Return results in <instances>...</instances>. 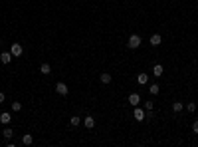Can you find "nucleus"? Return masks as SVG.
<instances>
[{
    "label": "nucleus",
    "instance_id": "1",
    "mask_svg": "<svg viewBox=\"0 0 198 147\" xmlns=\"http://www.w3.org/2000/svg\"><path fill=\"white\" fill-rule=\"evenodd\" d=\"M127 46H129L131 50H135V48H139V46H141V36L133 34L131 38H129V42H127Z\"/></svg>",
    "mask_w": 198,
    "mask_h": 147
},
{
    "label": "nucleus",
    "instance_id": "14",
    "mask_svg": "<svg viewBox=\"0 0 198 147\" xmlns=\"http://www.w3.org/2000/svg\"><path fill=\"white\" fill-rule=\"evenodd\" d=\"M137 82L143 86V84H147V82H149V76H147V74H139V76H137Z\"/></svg>",
    "mask_w": 198,
    "mask_h": 147
},
{
    "label": "nucleus",
    "instance_id": "21",
    "mask_svg": "<svg viewBox=\"0 0 198 147\" xmlns=\"http://www.w3.org/2000/svg\"><path fill=\"white\" fill-rule=\"evenodd\" d=\"M153 105H154L153 102H147V103H145V109H147V111H151V109H153Z\"/></svg>",
    "mask_w": 198,
    "mask_h": 147
},
{
    "label": "nucleus",
    "instance_id": "12",
    "mask_svg": "<svg viewBox=\"0 0 198 147\" xmlns=\"http://www.w3.org/2000/svg\"><path fill=\"white\" fill-rule=\"evenodd\" d=\"M99 79H101V84H105V86H107V84H111V74H101Z\"/></svg>",
    "mask_w": 198,
    "mask_h": 147
},
{
    "label": "nucleus",
    "instance_id": "8",
    "mask_svg": "<svg viewBox=\"0 0 198 147\" xmlns=\"http://www.w3.org/2000/svg\"><path fill=\"white\" fill-rule=\"evenodd\" d=\"M10 119H12V117H10V113H6V111H4V113H0V123H2V125L10 123Z\"/></svg>",
    "mask_w": 198,
    "mask_h": 147
},
{
    "label": "nucleus",
    "instance_id": "2",
    "mask_svg": "<svg viewBox=\"0 0 198 147\" xmlns=\"http://www.w3.org/2000/svg\"><path fill=\"white\" fill-rule=\"evenodd\" d=\"M10 52H12V56H16V58H20L24 54V48L20 44H12V48H10Z\"/></svg>",
    "mask_w": 198,
    "mask_h": 147
},
{
    "label": "nucleus",
    "instance_id": "6",
    "mask_svg": "<svg viewBox=\"0 0 198 147\" xmlns=\"http://www.w3.org/2000/svg\"><path fill=\"white\" fill-rule=\"evenodd\" d=\"M139 102H141V95H139V93H131V95H129V103H131L133 107L139 105Z\"/></svg>",
    "mask_w": 198,
    "mask_h": 147
},
{
    "label": "nucleus",
    "instance_id": "20",
    "mask_svg": "<svg viewBox=\"0 0 198 147\" xmlns=\"http://www.w3.org/2000/svg\"><path fill=\"white\" fill-rule=\"evenodd\" d=\"M69 121H71V125H79V123H81V119H79L77 115H73V117H71Z\"/></svg>",
    "mask_w": 198,
    "mask_h": 147
},
{
    "label": "nucleus",
    "instance_id": "13",
    "mask_svg": "<svg viewBox=\"0 0 198 147\" xmlns=\"http://www.w3.org/2000/svg\"><path fill=\"white\" fill-rule=\"evenodd\" d=\"M32 141H34V137L30 135V133H26V135L22 137V143H24V145H32Z\"/></svg>",
    "mask_w": 198,
    "mask_h": 147
},
{
    "label": "nucleus",
    "instance_id": "4",
    "mask_svg": "<svg viewBox=\"0 0 198 147\" xmlns=\"http://www.w3.org/2000/svg\"><path fill=\"white\" fill-rule=\"evenodd\" d=\"M133 117H135L137 121H143V119H145V109H141V107H137V105H135V111H133Z\"/></svg>",
    "mask_w": 198,
    "mask_h": 147
},
{
    "label": "nucleus",
    "instance_id": "16",
    "mask_svg": "<svg viewBox=\"0 0 198 147\" xmlns=\"http://www.w3.org/2000/svg\"><path fill=\"white\" fill-rule=\"evenodd\" d=\"M149 91H151V93H153V95H156V93H159V91H161V88H159V84H153V86H151V88H149Z\"/></svg>",
    "mask_w": 198,
    "mask_h": 147
},
{
    "label": "nucleus",
    "instance_id": "11",
    "mask_svg": "<svg viewBox=\"0 0 198 147\" xmlns=\"http://www.w3.org/2000/svg\"><path fill=\"white\" fill-rule=\"evenodd\" d=\"M40 72H42L44 76H48V74H52V66H50V64H42V66H40Z\"/></svg>",
    "mask_w": 198,
    "mask_h": 147
},
{
    "label": "nucleus",
    "instance_id": "10",
    "mask_svg": "<svg viewBox=\"0 0 198 147\" xmlns=\"http://www.w3.org/2000/svg\"><path fill=\"white\" fill-rule=\"evenodd\" d=\"M83 125H85V127H87V129H91V127H93V125H95V119H93V117H91V115H87V117H85V119H83Z\"/></svg>",
    "mask_w": 198,
    "mask_h": 147
},
{
    "label": "nucleus",
    "instance_id": "7",
    "mask_svg": "<svg viewBox=\"0 0 198 147\" xmlns=\"http://www.w3.org/2000/svg\"><path fill=\"white\" fill-rule=\"evenodd\" d=\"M153 74L156 76V78H161V76H163V64H154L153 66Z\"/></svg>",
    "mask_w": 198,
    "mask_h": 147
},
{
    "label": "nucleus",
    "instance_id": "22",
    "mask_svg": "<svg viewBox=\"0 0 198 147\" xmlns=\"http://www.w3.org/2000/svg\"><path fill=\"white\" fill-rule=\"evenodd\" d=\"M192 131H194V133H198V121H194V123H192Z\"/></svg>",
    "mask_w": 198,
    "mask_h": 147
},
{
    "label": "nucleus",
    "instance_id": "15",
    "mask_svg": "<svg viewBox=\"0 0 198 147\" xmlns=\"http://www.w3.org/2000/svg\"><path fill=\"white\" fill-rule=\"evenodd\" d=\"M182 107H184V105H182L180 102H174V103H172V111H174V113H180V111H182Z\"/></svg>",
    "mask_w": 198,
    "mask_h": 147
},
{
    "label": "nucleus",
    "instance_id": "3",
    "mask_svg": "<svg viewBox=\"0 0 198 147\" xmlns=\"http://www.w3.org/2000/svg\"><path fill=\"white\" fill-rule=\"evenodd\" d=\"M55 91H57L60 95H67V86L64 82H57V84H55Z\"/></svg>",
    "mask_w": 198,
    "mask_h": 147
},
{
    "label": "nucleus",
    "instance_id": "17",
    "mask_svg": "<svg viewBox=\"0 0 198 147\" xmlns=\"http://www.w3.org/2000/svg\"><path fill=\"white\" fill-rule=\"evenodd\" d=\"M20 109H22V103H20V102L12 103V111H20Z\"/></svg>",
    "mask_w": 198,
    "mask_h": 147
},
{
    "label": "nucleus",
    "instance_id": "23",
    "mask_svg": "<svg viewBox=\"0 0 198 147\" xmlns=\"http://www.w3.org/2000/svg\"><path fill=\"white\" fill-rule=\"evenodd\" d=\"M4 102V93H2V91H0V103Z\"/></svg>",
    "mask_w": 198,
    "mask_h": 147
},
{
    "label": "nucleus",
    "instance_id": "5",
    "mask_svg": "<svg viewBox=\"0 0 198 147\" xmlns=\"http://www.w3.org/2000/svg\"><path fill=\"white\" fill-rule=\"evenodd\" d=\"M10 60H12V52H2L0 54V62L2 64H10Z\"/></svg>",
    "mask_w": 198,
    "mask_h": 147
},
{
    "label": "nucleus",
    "instance_id": "9",
    "mask_svg": "<svg viewBox=\"0 0 198 147\" xmlns=\"http://www.w3.org/2000/svg\"><path fill=\"white\" fill-rule=\"evenodd\" d=\"M161 42H163V36H161V34H153V36H151V44H153V46H159Z\"/></svg>",
    "mask_w": 198,
    "mask_h": 147
},
{
    "label": "nucleus",
    "instance_id": "19",
    "mask_svg": "<svg viewBox=\"0 0 198 147\" xmlns=\"http://www.w3.org/2000/svg\"><path fill=\"white\" fill-rule=\"evenodd\" d=\"M186 109H188V111H194V109H196V103H194V102H188L186 103Z\"/></svg>",
    "mask_w": 198,
    "mask_h": 147
},
{
    "label": "nucleus",
    "instance_id": "18",
    "mask_svg": "<svg viewBox=\"0 0 198 147\" xmlns=\"http://www.w3.org/2000/svg\"><path fill=\"white\" fill-rule=\"evenodd\" d=\"M12 135H14V131H12L10 127H6V129H4V137H6V139H10Z\"/></svg>",
    "mask_w": 198,
    "mask_h": 147
}]
</instances>
